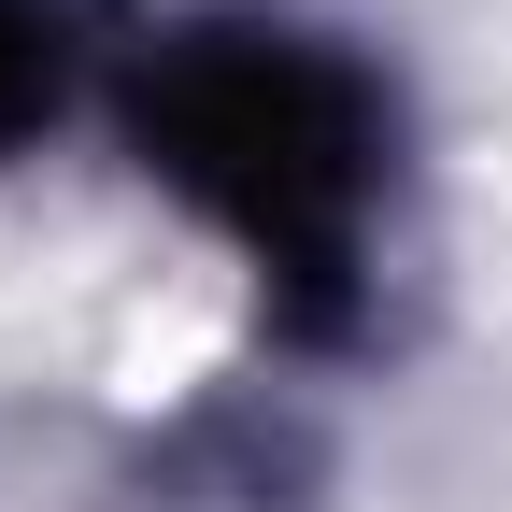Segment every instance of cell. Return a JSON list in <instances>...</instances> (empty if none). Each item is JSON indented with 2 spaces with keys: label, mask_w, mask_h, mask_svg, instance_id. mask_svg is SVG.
<instances>
[{
  "label": "cell",
  "mask_w": 512,
  "mask_h": 512,
  "mask_svg": "<svg viewBox=\"0 0 512 512\" xmlns=\"http://www.w3.org/2000/svg\"><path fill=\"white\" fill-rule=\"evenodd\" d=\"M143 157L228 242H256V271L342 285L384 200V100L313 29H171L143 57Z\"/></svg>",
  "instance_id": "cell-1"
},
{
  "label": "cell",
  "mask_w": 512,
  "mask_h": 512,
  "mask_svg": "<svg viewBox=\"0 0 512 512\" xmlns=\"http://www.w3.org/2000/svg\"><path fill=\"white\" fill-rule=\"evenodd\" d=\"M72 86V43H57V0H0V157L29 143Z\"/></svg>",
  "instance_id": "cell-2"
}]
</instances>
